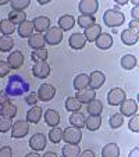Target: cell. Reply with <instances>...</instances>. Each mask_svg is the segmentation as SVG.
I'll use <instances>...</instances> for the list:
<instances>
[{
	"label": "cell",
	"instance_id": "obj_43",
	"mask_svg": "<svg viewBox=\"0 0 139 157\" xmlns=\"http://www.w3.org/2000/svg\"><path fill=\"white\" fill-rule=\"evenodd\" d=\"M128 128H129L132 132H138L139 131V116L138 114H133V118H131L129 124H128Z\"/></svg>",
	"mask_w": 139,
	"mask_h": 157
},
{
	"label": "cell",
	"instance_id": "obj_7",
	"mask_svg": "<svg viewBox=\"0 0 139 157\" xmlns=\"http://www.w3.org/2000/svg\"><path fill=\"white\" fill-rule=\"evenodd\" d=\"M32 74L33 77L39 78V79H46L49 77V74H50V65L46 61H36L33 64Z\"/></svg>",
	"mask_w": 139,
	"mask_h": 157
},
{
	"label": "cell",
	"instance_id": "obj_14",
	"mask_svg": "<svg viewBox=\"0 0 139 157\" xmlns=\"http://www.w3.org/2000/svg\"><path fill=\"white\" fill-rule=\"evenodd\" d=\"M7 63H9V65L11 68H20L24 64V54L21 53L20 50L11 52V54L7 57Z\"/></svg>",
	"mask_w": 139,
	"mask_h": 157
},
{
	"label": "cell",
	"instance_id": "obj_45",
	"mask_svg": "<svg viewBox=\"0 0 139 157\" xmlns=\"http://www.w3.org/2000/svg\"><path fill=\"white\" fill-rule=\"evenodd\" d=\"M25 101H27V104H29V106H35V104L38 103V93L29 92L25 96Z\"/></svg>",
	"mask_w": 139,
	"mask_h": 157
},
{
	"label": "cell",
	"instance_id": "obj_15",
	"mask_svg": "<svg viewBox=\"0 0 139 157\" xmlns=\"http://www.w3.org/2000/svg\"><path fill=\"white\" fill-rule=\"evenodd\" d=\"M32 24H33V28L41 33V32H44V31H48L49 28H50V20H49L48 17H44V15H39V17L33 18Z\"/></svg>",
	"mask_w": 139,
	"mask_h": 157
},
{
	"label": "cell",
	"instance_id": "obj_54",
	"mask_svg": "<svg viewBox=\"0 0 139 157\" xmlns=\"http://www.w3.org/2000/svg\"><path fill=\"white\" fill-rule=\"evenodd\" d=\"M115 2H117V3H118L120 6H124V4H127V3H128L127 0H115Z\"/></svg>",
	"mask_w": 139,
	"mask_h": 157
},
{
	"label": "cell",
	"instance_id": "obj_47",
	"mask_svg": "<svg viewBox=\"0 0 139 157\" xmlns=\"http://www.w3.org/2000/svg\"><path fill=\"white\" fill-rule=\"evenodd\" d=\"M6 103H10V96L7 95L6 90H0V106H3Z\"/></svg>",
	"mask_w": 139,
	"mask_h": 157
},
{
	"label": "cell",
	"instance_id": "obj_26",
	"mask_svg": "<svg viewBox=\"0 0 139 157\" xmlns=\"http://www.w3.org/2000/svg\"><path fill=\"white\" fill-rule=\"evenodd\" d=\"M0 116L4 118H14L17 116V107L11 103H6L0 107Z\"/></svg>",
	"mask_w": 139,
	"mask_h": 157
},
{
	"label": "cell",
	"instance_id": "obj_3",
	"mask_svg": "<svg viewBox=\"0 0 139 157\" xmlns=\"http://www.w3.org/2000/svg\"><path fill=\"white\" fill-rule=\"evenodd\" d=\"M81 139H82V132L81 128L77 127H68L63 131V140L70 145H79Z\"/></svg>",
	"mask_w": 139,
	"mask_h": 157
},
{
	"label": "cell",
	"instance_id": "obj_19",
	"mask_svg": "<svg viewBox=\"0 0 139 157\" xmlns=\"http://www.w3.org/2000/svg\"><path fill=\"white\" fill-rule=\"evenodd\" d=\"M44 43H46L44 42V36L39 32L32 33L28 38V44H29L33 50H36V49H44Z\"/></svg>",
	"mask_w": 139,
	"mask_h": 157
},
{
	"label": "cell",
	"instance_id": "obj_48",
	"mask_svg": "<svg viewBox=\"0 0 139 157\" xmlns=\"http://www.w3.org/2000/svg\"><path fill=\"white\" fill-rule=\"evenodd\" d=\"M131 15H132L133 20H138V17H139V6H138V4H136V6L132 9V11H131Z\"/></svg>",
	"mask_w": 139,
	"mask_h": 157
},
{
	"label": "cell",
	"instance_id": "obj_24",
	"mask_svg": "<svg viewBox=\"0 0 139 157\" xmlns=\"http://www.w3.org/2000/svg\"><path fill=\"white\" fill-rule=\"evenodd\" d=\"M42 118V109L38 106H32V109L28 110L27 113V121L31 124H38Z\"/></svg>",
	"mask_w": 139,
	"mask_h": 157
},
{
	"label": "cell",
	"instance_id": "obj_12",
	"mask_svg": "<svg viewBox=\"0 0 139 157\" xmlns=\"http://www.w3.org/2000/svg\"><path fill=\"white\" fill-rule=\"evenodd\" d=\"M29 146L35 151L44 150V147H46V136H44L43 133H35L29 139Z\"/></svg>",
	"mask_w": 139,
	"mask_h": 157
},
{
	"label": "cell",
	"instance_id": "obj_9",
	"mask_svg": "<svg viewBox=\"0 0 139 157\" xmlns=\"http://www.w3.org/2000/svg\"><path fill=\"white\" fill-rule=\"evenodd\" d=\"M138 111V103L133 99H125L121 104H120V113L125 117H132Z\"/></svg>",
	"mask_w": 139,
	"mask_h": 157
},
{
	"label": "cell",
	"instance_id": "obj_6",
	"mask_svg": "<svg viewBox=\"0 0 139 157\" xmlns=\"http://www.w3.org/2000/svg\"><path fill=\"white\" fill-rule=\"evenodd\" d=\"M29 132V124L28 121H17L13 124L11 127V136L14 139H20V138H24L27 133Z\"/></svg>",
	"mask_w": 139,
	"mask_h": 157
},
{
	"label": "cell",
	"instance_id": "obj_44",
	"mask_svg": "<svg viewBox=\"0 0 139 157\" xmlns=\"http://www.w3.org/2000/svg\"><path fill=\"white\" fill-rule=\"evenodd\" d=\"M10 71H11V67L9 65V63L0 61V78H4L6 75H9Z\"/></svg>",
	"mask_w": 139,
	"mask_h": 157
},
{
	"label": "cell",
	"instance_id": "obj_55",
	"mask_svg": "<svg viewBox=\"0 0 139 157\" xmlns=\"http://www.w3.org/2000/svg\"><path fill=\"white\" fill-rule=\"evenodd\" d=\"M38 2H39V4H48L50 0H38Z\"/></svg>",
	"mask_w": 139,
	"mask_h": 157
},
{
	"label": "cell",
	"instance_id": "obj_32",
	"mask_svg": "<svg viewBox=\"0 0 139 157\" xmlns=\"http://www.w3.org/2000/svg\"><path fill=\"white\" fill-rule=\"evenodd\" d=\"M88 85H89V77L86 74H79L75 77V79H74L75 90H82V89L88 88Z\"/></svg>",
	"mask_w": 139,
	"mask_h": 157
},
{
	"label": "cell",
	"instance_id": "obj_41",
	"mask_svg": "<svg viewBox=\"0 0 139 157\" xmlns=\"http://www.w3.org/2000/svg\"><path fill=\"white\" fill-rule=\"evenodd\" d=\"M49 139L53 143H59L63 139V131L59 127H53V129L49 132Z\"/></svg>",
	"mask_w": 139,
	"mask_h": 157
},
{
	"label": "cell",
	"instance_id": "obj_52",
	"mask_svg": "<svg viewBox=\"0 0 139 157\" xmlns=\"http://www.w3.org/2000/svg\"><path fill=\"white\" fill-rule=\"evenodd\" d=\"M138 153H139V150H138V147H135L132 151L129 153V157H133V156H138Z\"/></svg>",
	"mask_w": 139,
	"mask_h": 157
},
{
	"label": "cell",
	"instance_id": "obj_28",
	"mask_svg": "<svg viewBox=\"0 0 139 157\" xmlns=\"http://www.w3.org/2000/svg\"><path fill=\"white\" fill-rule=\"evenodd\" d=\"M102 156L103 157H118L120 156V149L115 143H109L102 149Z\"/></svg>",
	"mask_w": 139,
	"mask_h": 157
},
{
	"label": "cell",
	"instance_id": "obj_31",
	"mask_svg": "<svg viewBox=\"0 0 139 157\" xmlns=\"http://www.w3.org/2000/svg\"><path fill=\"white\" fill-rule=\"evenodd\" d=\"M136 57L133 56V54H125V56H122L121 59V67L124 70H133L136 67Z\"/></svg>",
	"mask_w": 139,
	"mask_h": 157
},
{
	"label": "cell",
	"instance_id": "obj_51",
	"mask_svg": "<svg viewBox=\"0 0 139 157\" xmlns=\"http://www.w3.org/2000/svg\"><path fill=\"white\" fill-rule=\"evenodd\" d=\"M44 157H57V154L54 151H46L44 153Z\"/></svg>",
	"mask_w": 139,
	"mask_h": 157
},
{
	"label": "cell",
	"instance_id": "obj_18",
	"mask_svg": "<svg viewBox=\"0 0 139 157\" xmlns=\"http://www.w3.org/2000/svg\"><path fill=\"white\" fill-rule=\"evenodd\" d=\"M139 36H138V32L133 29H125L122 31L121 33V40L124 44H127V46H133V44L138 42Z\"/></svg>",
	"mask_w": 139,
	"mask_h": 157
},
{
	"label": "cell",
	"instance_id": "obj_25",
	"mask_svg": "<svg viewBox=\"0 0 139 157\" xmlns=\"http://www.w3.org/2000/svg\"><path fill=\"white\" fill-rule=\"evenodd\" d=\"M18 33L21 38H29L33 33V24L32 21H24L22 24L18 25Z\"/></svg>",
	"mask_w": 139,
	"mask_h": 157
},
{
	"label": "cell",
	"instance_id": "obj_10",
	"mask_svg": "<svg viewBox=\"0 0 139 157\" xmlns=\"http://www.w3.org/2000/svg\"><path fill=\"white\" fill-rule=\"evenodd\" d=\"M56 96V89L50 83H43L39 86L38 90V99H41L42 101H50L52 99Z\"/></svg>",
	"mask_w": 139,
	"mask_h": 157
},
{
	"label": "cell",
	"instance_id": "obj_35",
	"mask_svg": "<svg viewBox=\"0 0 139 157\" xmlns=\"http://www.w3.org/2000/svg\"><path fill=\"white\" fill-rule=\"evenodd\" d=\"M13 46H14V40L11 36H0V52L9 53V52H11Z\"/></svg>",
	"mask_w": 139,
	"mask_h": 157
},
{
	"label": "cell",
	"instance_id": "obj_4",
	"mask_svg": "<svg viewBox=\"0 0 139 157\" xmlns=\"http://www.w3.org/2000/svg\"><path fill=\"white\" fill-rule=\"evenodd\" d=\"M125 90L121 88H113L109 93H107V103L110 106H120L122 101L125 100Z\"/></svg>",
	"mask_w": 139,
	"mask_h": 157
},
{
	"label": "cell",
	"instance_id": "obj_8",
	"mask_svg": "<svg viewBox=\"0 0 139 157\" xmlns=\"http://www.w3.org/2000/svg\"><path fill=\"white\" fill-rule=\"evenodd\" d=\"M98 7H99L98 0H82L78 4L79 13H82L81 15H93L98 11Z\"/></svg>",
	"mask_w": 139,
	"mask_h": 157
},
{
	"label": "cell",
	"instance_id": "obj_30",
	"mask_svg": "<svg viewBox=\"0 0 139 157\" xmlns=\"http://www.w3.org/2000/svg\"><path fill=\"white\" fill-rule=\"evenodd\" d=\"M61 153H63L64 157H77V156H79L81 149H79L78 145H70V143H65V146L63 147Z\"/></svg>",
	"mask_w": 139,
	"mask_h": 157
},
{
	"label": "cell",
	"instance_id": "obj_56",
	"mask_svg": "<svg viewBox=\"0 0 139 157\" xmlns=\"http://www.w3.org/2000/svg\"><path fill=\"white\" fill-rule=\"evenodd\" d=\"M10 0H0V6H4V4H7Z\"/></svg>",
	"mask_w": 139,
	"mask_h": 157
},
{
	"label": "cell",
	"instance_id": "obj_27",
	"mask_svg": "<svg viewBox=\"0 0 139 157\" xmlns=\"http://www.w3.org/2000/svg\"><path fill=\"white\" fill-rule=\"evenodd\" d=\"M15 31V25L13 24L11 21L9 20V18H6V20H2L0 21V32L3 33L4 36H10L13 35Z\"/></svg>",
	"mask_w": 139,
	"mask_h": 157
},
{
	"label": "cell",
	"instance_id": "obj_23",
	"mask_svg": "<svg viewBox=\"0 0 139 157\" xmlns=\"http://www.w3.org/2000/svg\"><path fill=\"white\" fill-rule=\"evenodd\" d=\"M102 125V117L100 116H89L88 118H85V127L88 128V131H98Z\"/></svg>",
	"mask_w": 139,
	"mask_h": 157
},
{
	"label": "cell",
	"instance_id": "obj_5",
	"mask_svg": "<svg viewBox=\"0 0 139 157\" xmlns=\"http://www.w3.org/2000/svg\"><path fill=\"white\" fill-rule=\"evenodd\" d=\"M63 40V31L59 27H52L46 31V35H44V42L48 44H59Z\"/></svg>",
	"mask_w": 139,
	"mask_h": 157
},
{
	"label": "cell",
	"instance_id": "obj_29",
	"mask_svg": "<svg viewBox=\"0 0 139 157\" xmlns=\"http://www.w3.org/2000/svg\"><path fill=\"white\" fill-rule=\"evenodd\" d=\"M103 111V104L100 100L98 99H93L92 101L88 103V113L92 116H100V113Z\"/></svg>",
	"mask_w": 139,
	"mask_h": 157
},
{
	"label": "cell",
	"instance_id": "obj_2",
	"mask_svg": "<svg viewBox=\"0 0 139 157\" xmlns=\"http://www.w3.org/2000/svg\"><path fill=\"white\" fill-rule=\"evenodd\" d=\"M103 21L107 27H120L124 24L125 15L118 10H107L103 15Z\"/></svg>",
	"mask_w": 139,
	"mask_h": 157
},
{
	"label": "cell",
	"instance_id": "obj_42",
	"mask_svg": "<svg viewBox=\"0 0 139 157\" xmlns=\"http://www.w3.org/2000/svg\"><path fill=\"white\" fill-rule=\"evenodd\" d=\"M11 120L13 118H4V117L0 118V132L6 133V132H9V131L11 129V127H13Z\"/></svg>",
	"mask_w": 139,
	"mask_h": 157
},
{
	"label": "cell",
	"instance_id": "obj_34",
	"mask_svg": "<svg viewBox=\"0 0 139 157\" xmlns=\"http://www.w3.org/2000/svg\"><path fill=\"white\" fill-rule=\"evenodd\" d=\"M70 124L72 127H77V128H82L85 127V116L79 111H74L70 117Z\"/></svg>",
	"mask_w": 139,
	"mask_h": 157
},
{
	"label": "cell",
	"instance_id": "obj_1",
	"mask_svg": "<svg viewBox=\"0 0 139 157\" xmlns=\"http://www.w3.org/2000/svg\"><path fill=\"white\" fill-rule=\"evenodd\" d=\"M29 90V83L20 75H13L9 78L6 85V92L9 96H21Z\"/></svg>",
	"mask_w": 139,
	"mask_h": 157
},
{
	"label": "cell",
	"instance_id": "obj_17",
	"mask_svg": "<svg viewBox=\"0 0 139 157\" xmlns=\"http://www.w3.org/2000/svg\"><path fill=\"white\" fill-rule=\"evenodd\" d=\"M95 42H96V46H98L99 49H102V50H107V49H110L113 46V36L110 35V33L102 32Z\"/></svg>",
	"mask_w": 139,
	"mask_h": 157
},
{
	"label": "cell",
	"instance_id": "obj_22",
	"mask_svg": "<svg viewBox=\"0 0 139 157\" xmlns=\"http://www.w3.org/2000/svg\"><path fill=\"white\" fill-rule=\"evenodd\" d=\"M75 25V18L72 15H61L59 18V28L61 31H70Z\"/></svg>",
	"mask_w": 139,
	"mask_h": 157
},
{
	"label": "cell",
	"instance_id": "obj_46",
	"mask_svg": "<svg viewBox=\"0 0 139 157\" xmlns=\"http://www.w3.org/2000/svg\"><path fill=\"white\" fill-rule=\"evenodd\" d=\"M13 156V150L10 146H3L0 149V157H11Z\"/></svg>",
	"mask_w": 139,
	"mask_h": 157
},
{
	"label": "cell",
	"instance_id": "obj_36",
	"mask_svg": "<svg viewBox=\"0 0 139 157\" xmlns=\"http://www.w3.org/2000/svg\"><path fill=\"white\" fill-rule=\"evenodd\" d=\"M81 107H82V103L77 98H74V96L67 98V100H65V109H67V111H71V113L79 111Z\"/></svg>",
	"mask_w": 139,
	"mask_h": 157
},
{
	"label": "cell",
	"instance_id": "obj_20",
	"mask_svg": "<svg viewBox=\"0 0 139 157\" xmlns=\"http://www.w3.org/2000/svg\"><path fill=\"white\" fill-rule=\"evenodd\" d=\"M102 33V28L99 24H95V25H92V27L86 28L85 32H83V35H85L86 40L89 42H95L96 39L99 38V35Z\"/></svg>",
	"mask_w": 139,
	"mask_h": 157
},
{
	"label": "cell",
	"instance_id": "obj_16",
	"mask_svg": "<svg viewBox=\"0 0 139 157\" xmlns=\"http://www.w3.org/2000/svg\"><path fill=\"white\" fill-rule=\"evenodd\" d=\"M75 98L81 101V103H89L92 101L93 99H96V90L95 89H91V88H85L82 90H77V96Z\"/></svg>",
	"mask_w": 139,
	"mask_h": 157
},
{
	"label": "cell",
	"instance_id": "obj_50",
	"mask_svg": "<svg viewBox=\"0 0 139 157\" xmlns=\"http://www.w3.org/2000/svg\"><path fill=\"white\" fill-rule=\"evenodd\" d=\"M82 157H88V156H91V157H93L95 156V151H92V150H85L83 153H79Z\"/></svg>",
	"mask_w": 139,
	"mask_h": 157
},
{
	"label": "cell",
	"instance_id": "obj_13",
	"mask_svg": "<svg viewBox=\"0 0 139 157\" xmlns=\"http://www.w3.org/2000/svg\"><path fill=\"white\" fill-rule=\"evenodd\" d=\"M106 82V77H104L103 72L100 71H93L89 75V86L91 89H99L104 85Z\"/></svg>",
	"mask_w": 139,
	"mask_h": 157
},
{
	"label": "cell",
	"instance_id": "obj_53",
	"mask_svg": "<svg viewBox=\"0 0 139 157\" xmlns=\"http://www.w3.org/2000/svg\"><path fill=\"white\" fill-rule=\"evenodd\" d=\"M27 157H39V154H38V151H32V153H28Z\"/></svg>",
	"mask_w": 139,
	"mask_h": 157
},
{
	"label": "cell",
	"instance_id": "obj_11",
	"mask_svg": "<svg viewBox=\"0 0 139 157\" xmlns=\"http://www.w3.org/2000/svg\"><path fill=\"white\" fill-rule=\"evenodd\" d=\"M85 43H86V38L83 33H79V32H75L70 36L68 39V44L71 46V49L74 50H81V49L85 48Z\"/></svg>",
	"mask_w": 139,
	"mask_h": 157
},
{
	"label": "cell",
	"instance_id": "obj_38",
	"mask_svg": "<svg viewBox=\"0 0 139 157\" xmlns=\"http://www.w3.org/2000/svg\"><path fill=\"white\" fill-rule=\"evenodd\" d=\"M49 56V52L46 50V49H36V50L32 52V54H31V59H32V61H46V59H48Z\"/></svg>",
	"mask_w": 139,
	"mask_h": 157
},
{
	"label": "cell",
	"instance_id": "obj_40",
	"mask_svg": "<svg viewBox=\"0 0 139 157\" xmlns=\"http://www.w3.org/2000/svg\"><path fill=\"white\" fill-rule=\"evenodd\" d=\"M11 9L15 11H24L31 4V0H11Z\"/></svg>",
	"mask_w": 139,
	"mask_h": 157
},
{
	"label": "cell",
	"instance_id": "obj_39",
	"mask_svg": "<svg viewBox=\"0 0 139 157\" xmlns=\"http://www.w3.org/2000/svg\"><path fill=\"white\" fill-rule=\"evenodd\" d=\"M109 124H110V127H111L113 129H117V128H120L122 124H124V116H122L121 113L113 114V116L110 117V120H109Z\"/></svg>",
	"mask_w": 139,
	"mask_h": 157
},
{
	"label": "cell",
	"instance_id": "obj_21",
	"mask_svg": "<svg viewBox=\"0 0 139 157\" xmlns=\"http://www.w3.org/2000/svg\"><path fill=\"white\" fill-rule=\"evenodd\" d=\"M44 121L50 127H57L60 122V114L57 113L56 110H52V109L46 110L44 111Z\"/></svg>",
	"mask_w": 139,
	"mask_h": 157
},
{
	"label": "cell",
	"instance_id": "obj_37",
	"mask_svg": "<svg viewBox=\"0 0 139 157\" xmlns=\"http://www.w3.org/2000/svg\"><path fill=\"white\" fill-rule=\"evenodd\" d=\"M95 24H96V20L93 15H79L78 17V25L81 28H83V29H86V28L92 27Z\"/></svg>",
	"mask_w": 139,
	"mask_h": 157
},
{
	"label": "cell",
	"instance_id": "obj_49",
	"mask_svg": "<svg viewBox=\"0 0 139 157\" xmlns=\"http://www.w3.org/2000/svg\"><path fill=\"white\" fill-rule=\"evenodd\" d=\"M138 28H139V22H138V20H132L129 22V29H133V31H136L138 32Z\"/></svg>",
	"mask_w": 139,
	"mask_h": 157
},
{
	"label": "cell",
	"instance_id": "obj_33",
	"mask_svg": "<svg viewBox=\"0 0 139 157\" xmlns=\"http://www.w3.org/2000/svg\"><path fill=\"white\" fill-rule=\"evenodd\" d=\"M9 20L11 21L13 24H22L24 21H27V13L24 11H15V10H13V11L9 13Z\"/></svg>",
	"mask_w": 139,
	"mask_h": 157
}]
</instances>
